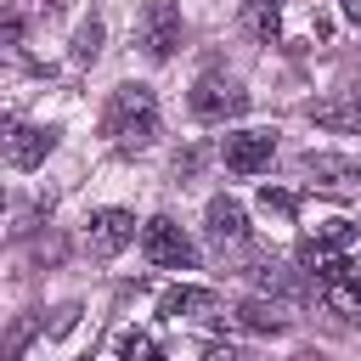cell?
<instances>
[{
  "label": "cell",
  "mask_w": 361,
  "mask_h": 361,
  "mask_svg": "<svg viewBox=\"0 0 361 361\" xmlns=\"http://www.w3.org/2000/svg\"><path fill=\"white\" fill-rule=\"evenodd\" d=\"M102 130L124 147V152H135V147H147L152 135H158V96L147 90V85H118L113 96H107V113H102Z\"/></svg>",
  "instance_id": "6da1fadb"
},
{
  "label": "cell",
  "mask_w": 361,
  "mask_h": 361,
  "mask_svg": "<svg viewBox=\"0 0 361 361\" xmlns=\"http://www.w3.org/2000/svg\"><path fill=\"white\" fill-rule=\"evenodd\" d=\"M141 254H147L152 265H164V271H192V265H197L192 237H186L169 214H152V220L141 226Z\"/></svg>",
  "instance_id": "7a4b0ae2"
},
{
  "label": "cell",
  "mask_w": 361,
  "mask_h": 361,
  "mask_svg": "<svg viewBox=\"0 0 361 361\" xmlns=\"http://www.w3.org/2000/svg\"><path fill=\"white\" fill-rule=\"evenodd\" d=\"M135 34H141V51H147L152 62L175 56V45H180V6H175V0H152V6L135 17Z\"/></svg>",
  "instance_id": "3957f363"
},
{
  "label": "cell",
  "mask_w": 361,
  "mask_h": 361,
  "mask_svg": "<svg viewBox=\"0 0 361 361\" xmlns=\"http://www.w3.org/2000/svg\"><path fill=\"white\" fill-rule=\"evenodd\" d=\"M192 113L203 118V124H226V118H237V113H248V90L243 85H231V79H197L192 85Z\"/></svg>",
  "instance_id": "277c9868"
},
{
  "label": "cell",
  "mask_w": 361,
  "mask_h": 361,
  "mask_svg": "<svg viewBox=\"0 0 361 361\" xmlns=\"http://www.w3.org/2000/svg\"><path fill=\"white\" fill-rule=\"evenodd\" d=\"M220 158H226L231 175H259V169H271V158H276V135H271V130H231V135L220 141Z\"/></svg>",
  "instance_id": "5b68a950"
},
{
  "label": "cell",
  "mask_w": 361,
  "mask_h": 361,
  "mask_svg": "<svg viewBox=\"0 0 361 361\" xmlns=\"http://www.w3.org/2000/svg\"><path fill=\"white\" fill-rule=\"evenodd\" d=\"M305 118H310L316 130H333V135H361V102H355V96H344V90L316 96V102L305 107Z\"/></svg>",
  "instance_id": "8992f818"
},
{
  "label": "cell",
  "mask_w": 361,
  "mask_h": 361,
  "mask_svg": "<svg viewBox=\"0 0 361 361\" xmlns=\"http://www.w3.org/2000/svg\"><path fill=\"white\" fill-rule=\"evenodd\" d=\"M135 243V214L130 209H96L90 214V254H118V248H130Z\"/></svg>",
  "instance_id": "52a82bcc"
},
{
  "label": "cell",
  "mask_w": 361,
  "mask_h": 361,
  "mask_svg": "<svg viewBox=\"0 0 361 361\" xmlns=\"http://www.w3.org/2000/svg\"><path fill=\"white\" fill-rule=\"evenodd\" d=\"M51 147H56V130H39V124H11V130H6V164H11V169L45 164Z\"/></svg>",
  "instance_id": "ba28073f"
},
{
  "label": "cell",
  "mask_w": 361,
  "mask_h": 361,
  "mask_svg": "<svg viewBox=\"0 0 361 361\" xmlns=\"http://www.w3.org/2000/svg\"><path fill=\"white\" fill-rule=\"evenodd\" d=\"M203 220H209V237L214 243H243V231H248V214H243V203L237 197H209V209H203Z\"/></svg>",
  "instance_id": "9c48e42d"
},
{
  "label": "cell",
  "mask_w": 361,
  "mask_h": 361,
  "mask_svg": "<svg viewBox=\"0 0 361 361\" xmlns=\"http://www.w3.org/2000/svg\"><path fill=\"white\" fill-rule=\"evenodd\" d=\"M220 310V293L214 288H192V282H180V288H169L164 293V316H192V322H203V316H214Z\"/></svg>",
  "instance_id": "30bf717a"
},
{
  "label": "cell",
  "mask_w": 361,
  "mask_h": 361,
  "mask_svg": "<svg viewBox=\"0 0 361 361\" xmlns=\"http://www.w3.org/2000/svg\"><path fill=\"white\" fill-rule=\"evenodd\" d=\"M243 28H248L259 45H276V39H282V11H276V0H243Z\"/></svg>",
  "instance_id": "8fae6325"
},
{
  "label": "cell",
  "mask_w": 361,
  "mask_h": 361,
  "mask_svg": "<svg viewBox=\"0 0 361 361\" xmlns=\"http://www.w3.org/2000/svg\"><path fill=\"white\" fill-rule=\"evenodd\" d=\"M305 169L316 180H327V186H361V164H350L338 152H305Z\"/></svg>",
  "instance_id": "7c38bea8"
},
{
  "label": "cell",
  "mask_w": 361,
  "mask_h": 361,
  "mask_svg": "<svg viewBox=\"0 0 361 361\" xmlns=\"http://www.w3.org/2000/svg\"><path fill=\"white\" fill-rule=\"evenodd\" d=\"M322 299H327V310H333V316H344V322H361V282H350V276H338V282H322Z\"/></svg>",
  "instance_id": "4fadbf2b"
},
{
  "label": "cell",
  "mask_w": 361,
  "mask_h": 361,
  "mask_svg": "<svg viewBox=\"0 0 361 361\" xmlns=\"http://www.w3.org/2000/svg\"><path fill=\"white\" fill-rule=\"evenodd\" d=\"M102 56V17H85L73 28V62H96Z\"/></svg>",
  "instance_id": "5bb4252c"
},
{
  "label": "cell",
  "mask_w": 361,
  "mask_h": 361,
  "mask_svg": "<svg viewBox=\"0 0 361 361\" xmlns=\"http://www.w3.org/2000/svg\"><path fill=\"white\" fill-rule=\"evenodd\" d=\"M237 322H243V327H254V333H282V316H276V305H259V299L237 305Z\"/></svg>",
  "instance_id": "9a60e30c"
},
{
  "label": "cell",
  "mask_w": 361,
  "mask_h": 361,
  "mask_svg": "<svg viewBox=\"0 0 361 361\" xmlns=\"http://www.w3.org/2000/svg\"><path fill=\"white\" fill-rule=\"evenodd\" d=\"M310 243H322V248H350V243H355V226H350V220H322V226L310 231Z\"/></svg>",
  "instance_id": "2e32d148"
},
{
  "label": "cell",
  "mask_w": 361,
  "mask_h": 361,
  "mask_svg": "<svg viewBox=\"0 0 361 361\" xmlns=\"http://www.w3.org/2000/svg\"><path fill=\"white\" fill-rule=\"evenodd\" d=\"M118 355H124V361H135V355H152V344H147L141 333H124V338H118Z\"/></svg>",
  "instance_id": "e0dca14e"
},
{
  "label": "cell",
  "mask_w": 361,
  "mask_h": 361,
  "mask_svg": "<svg viewBox=\"0 0 361 361\" xmlns=\"http://www.w3.org/2000/svg\"><path fill=\"white\" fill-rule=\"evenodd\" d=\"M259 203H265V209H276V214H293V197H288V192H276V186H265V192H259Z\"/></svg>",
  "instance_id": "ac0fdd59"
},
{
  "label": "cell",
  "mask_w": 361,
  "mask_h": 361,
  "mask_svg": "<svg viewBox=\"0 0 361 361\" xmlns=\"http://www.w3.org/2000/svg\"><path fill=\"white\" fill-rule=\"evenodd\" d=\"M203 361H248V355H243V350H231V344H214Z\"/></svg>",
  "instance_id": "d6986e66"
},
{
  "label": "cell",
  "mask_w": 361,
  "mask_h": 361,
  "mask_svg": "<svg viewBox=\"0 0 361 361\" xmlns=\"http://www.w3.org/2000/svg\"><path fill=\"white\" fill-rule=\"evenodd\" d=\"M338 11H344L350 23H361V0H338Z\"/></svg>",
  "instance_id": "ffe728a7"
}]
</instances>
